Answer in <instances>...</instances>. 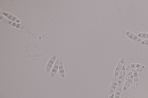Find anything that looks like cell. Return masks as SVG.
I'll use <instances>...</instances> for the list:
<instances>
[{
	"label": "cell",
	"instance_id": "1",
	"mask_svg": "<svg viewBox=\"0 0 148 98\" xmlns=\"http://www.w3.org/2000/svg\"><path fill=\"white\" fill-rule=\"evenodd\" d=\"M124 61V58H123L121 59L119 63H118L117 66L115 69V76L117 77L118 76L119 73L120 71L122 69L123 66Z\"/></svg>",
	"mask_w": 148,
	"mask_h": 98
},
{
	"label": "cell",
	"instance_id": "2",
	"mask_svg": "<svg viewBox=\"0 0 148 98\" xmlns=\"http://www.w3.org/2000/svg\"><path fill=\"white\" fill-rule=\"evenodd\" d=\"M126 34L127 36H128L129 38L134 41L140 42L142 41L141 39L139 38L138 37L134 35V34L131 33V32L127 31L126 32Z\"/></svg>",
	"mask_w": 148,
	"mask_h": 98
},
{
	"label": "cell",
	"instance_id": "3",
	"mask_svg": "<svg viewBox=\"0 0 148 98\" xmlns=\"http://www.w3.org/2000/svg\"><path fill=\"white\" fill-rule=\"evenodd\" d=\"M59 63V61L58 60H57L55 64L54 67L52 70L51 74H50V77L51 78H52L57 73L58 69Z\"/></svg>",
	"mask_w": 148,
	"mask_h": 98
},
{
	"label": "cell",
	"instance_id": "4",
	"mask_svg": "<svg viewBox=\"0 0 148 98\" xmlns=\"http://www.w3.org/2000/svg\"><path fill=\"white\" fill-rule=\"evenodd\" d=\"M56 56H54L52 57L49 60L48 63L47 64L46 67V71L47 73L49 72L50 69H51L52 65L54 63V62L56 59Z\"/></svg>",
	"mask_w": 148,
	"mask_h": 98
},
{
	"label": "cell",
	"instance_id": "5",
	"mask_svg": "<svg viewBox=\"0 0 148 98\" xmlns=\"http://www.w3.org/2000/svg\"><path fill=\"white\" fill-rule=\"evenodd\" d=\"M118 83V78H115L112 83L111 86L110 93V95H111L114 91L115 89L116 88L117 86V85Z\"/></svg>",
	"mask_w": 148,
	"mask_h": 98
},
{
	"label": "cell",
	"instance_id": "6",
	"mask_svg": "<svg viewBox=\"0 0 148 98\" xmlns=\"http://www.w3.org/2000/svg\"><path fill=\"white\" fill-rule=\"evenodd\" d=\"M59 72L62 78H64L65 77L64 71V70L63 66L62 61L61 60H60L59 62Z\"/></svg>",
	"mask_w": 148,
	"mask_h": 98
},
{
	"label": "cell",
	"instance_id": "7",
	"mask_svg": "<svg viewBox=\"0 0 148 98\" xmlns=\"http://www.w3.org/2000/svg\"><path fill=\"white\" fill-rule=\"evenodd\" d=\"M141 38L148 39V33H140L135 32H132Z\"/></svg>",
	"mask_w": 148,
	"mask_h": 98
},
{
	"label": "cell",
	"instance_id": "8",
	"mask_svg": "<svg viewBox=\"0 0 148 98\" xmlns=\"http://www.w3.org/2000/svg\"><path fill=\"white\" fill-rule=\"evenodd\" d=\"M5 16L8 17V18L10 20L14 22H16V23H20V22L19 21V20H17L15 17H13L12 15H10V14H7V13H5Z\"/></svg>",
	"mask_w": 148,
	"mask_h": 98
},
{
	"label": "cell",
	"instance_id": "9",
	"mask_svg": "<svg viewBox=\"0 0 148 98\" xmlns=\"http://www.w3.org/2000/svg\"><path fill=\"white\" fill-rule=\"evenodd\" d=\"M121 89H122V86H121L118 87L116 93H115V97L114 98H119L120 95L121 93Z\"/></svg>",
	"mask_w": 148,
	"mask_h": 98
},
{
	"label": "cell",
	"instance_id": "10",
	"mask_svg": "<svg viewBox=\"0 0 148 98\" xmlns=\"http://www.w3.org/2000/svg\"><path fill=\"white\" fill-rule=\"evenodd\" d=\"M130 84H130V83H128L127 81L126 82L124 87V91H125L127 90V88H128V87L129 86Z\"/></svg>",
	"mask_w": 148,
	"mask_h": 98
},
{
	"label": "cell",
	"instance_id": "11",
	"mask_svg": "<svg viewBox=\"0 0 148 98\" xmlns=\"http://www.w3.org/2000/svg\"><path fill=\"white\" fill-rule=\"evenodd\" d=\"M133 76L132 75L131 76V77H130L129 78H128L127 81H128V83H129L130 84H131L132 83L133 79Z\"/></svg>",
	"mask_w": 148,
	"mask_h": 98
},
{
	"label": "cell",
	"instance_id": "12",
	"mask_svg": "<svg viewBox=\"0 0 148 98\" xmlns=\"http://www.w3.org/2000/svg\"><path fill=\"white\" fill-rule=\"evenodd\" d=\"M141 43L143 45H148V40H145L141 42Z\"/></svg>",
	"mask_w": 148,
	"mask_h": 98
},
{
	"label": "cell",
	"instance_id": "13",
	"mask_svg": "<svg viewBox=\"0 0 148 98\" xmlns=\"http://www.w3.org/2000/svg\"><path fill=\"white\" fill-rule=\"evenodd\" d=\"M134 77L136 78V77H137V73L135 72L134 74Z\"/></svg>",
	"mask_w": 148,
	"mask_h": 98
},
{
	"label": "cell",
	"instance_id": "14",
	"mask_svg": "<svg viewBox=\"0 0 148 98\" xmlns=\"http://www.w3.org/2000/svg\"><path fill=\"white\" fill-rule=\"evenodd\" d=\"M130 76L128 75H127L126 77V79H128L129 78Z\"/></svg>",
	"mask_w": 148,
	"mask_h": 98
},
{
	"label": "cell",
	"instance_id": "15",
	"mask_svg": "<svg viewBox=\"0 0 148 98\" xmlns=\"http://www.w3.org/2000/svg\"><path fill=\"white\" fill-rule=\"evenodd\" d=\"M128 75H129V76H131L132 75V73L131 72L129 73Z\"/></svg>",
	"mask_w": 148,
	"mask_h": 98
},
{
	"label": "cell",
	"instance_id": "16",
	"mask_svg": "<svg viewBox=\"0 0 148 98\" xmlns=\"http://www.w3.org/2000/svg\"><path fill=\"white\" fill-rule=\"evenodd\" d=\"M114 95L113 94H112V95H111L110 96V97H109V98H114Z\"/></svg>",
	"mask_w": 148,
	"mask_h": 98
},
{
	"label": "cell",
	"instance_id": "17",
	"mask_svg": "<svg viewBox=\"0 0 148 98\" xmlns=\"http://www.w3.org/2000/svg\"><path fill=\"white\" fill-rule=\"evenodd\" d=\"M141 68H139V69H138V71H141Z\"/></svg>",
	"mask_w": 148,
	"mask_h": 98
},
{
	"label": "cell",
	"instance_id": "18",
	"mask_svg": "<svg viewBox=\"0 0 148 98\" xmlns=\"http://www.w3.org/2000/svg\"><path fill=\"white\" fill-rule=\"evenodd\" d=\"M138 81V79H137V78H134V81Z\"/></svg>",
	"mask_w": 148,
	"mask_h": 98
},
{
	"label": "cell",
	"instance_id": "19",
	"mask_svg": "<svg viewBox=\"0 0 148 98\" xmlns=\"http://www.w3.org/2000/svg\"><path fill=\"white\" fill-rule=\"evenodd\" d=\"M131 67L132 68H133L134 67V65H131Z\"/></svg>",
	"mask_w": 148,
	"mask_h": 98
},
{
	"label": "cell",
	"instance_id": "20",
	"mask_svg": "<svg viewBox=\"0 0 148 98\" xmlns=\"http://www.w3.org/2000/svg\"><path fill=\"white\" fill-rule=\"evenodd\" d=\"M137 68H134V70H135V71H137Z\"/></svg>",
	"mask_w": 148,
	"mask_h": 98
},
{
	"label": "cell",
	"instance_id": "21",
	"mask_svg": "<svg viewBox=\"0 0 148 98\" xmlns=\"http://www.w3.org/2000/svg\"><path fill=\"white\" fill-rule=\"evenodd\" d=\"M125 98H128V97H126Z\"/></svg>",
	"mask_w": 148,
	"mask_h": 98
}]
</instances>
